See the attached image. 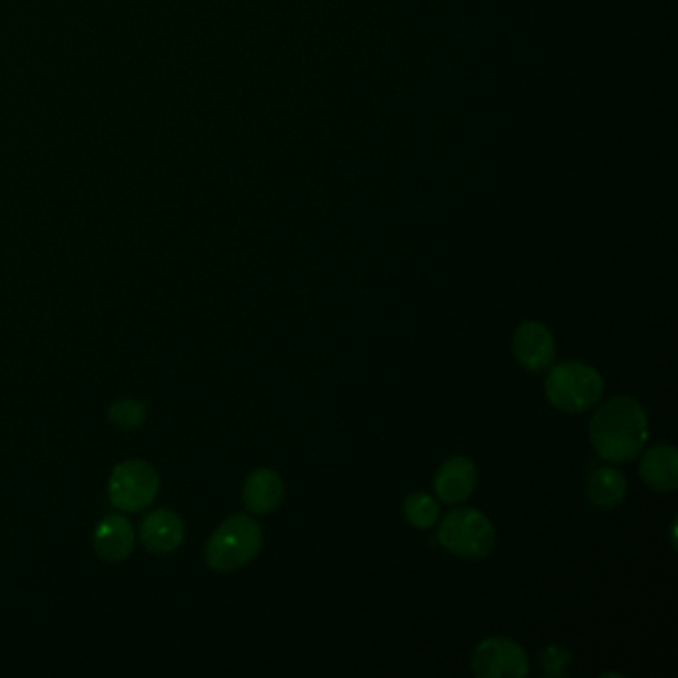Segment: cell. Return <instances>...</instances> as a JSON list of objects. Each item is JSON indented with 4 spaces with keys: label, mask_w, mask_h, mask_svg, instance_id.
<instances>
[{
    "label": "cell",
    "mask_w": 678,
    "mask_h": 678,
    "mask_svg": "<svg viewBox=\"0 0 678 678\" xmlns=\"http://www.w3.org/2000/svg\"><path fill=\"white\" fill-rule=\"evenodd\" d=\"M513 355L525 370L542 373L554 363V334L549 333L542 323L525 321L513 334Z\"/></svg>",
    "instance_id": "cell-7"
},
{
    "label": "cell",
    "mask_w": 678,
    "mask_h": 678,
    "mask_svg": "<svg viewBox=\"0 0 678 678\" xmlns=\"http://www.w3.org/2000/svg\"><path fill=\"white\" fill-rule=\"evenodd\" d=\"M108 416L120 429H140L146 418V407L136 400H120L110 407Z\"/></svg>",
    "instance_id": "cell-16"
},
{
    "label": "cell",
    "mask_w": 678,
    "mask_h": 678,
    "mask_svg": "<svg viewBox=\"0 0 678 678\" xmlns=\"http://www.w3.org/2000/svg\"><path fill=\"white\" fill-rule=\"evenodd\" d=\"M626 496L625 474L616 468H599L589 476L587 498L596 508H616Z\"/></svg>",
    "instance_id": "cell-13"
},
{
    "label": "cell",
    "mask_w": 678,
    "mask_h": 678,
    "mask_svg": "<svg viewBox=\"0 0 678 678\" xmlns=\"http://www.w3.org/2000/svg\"><path fill=\"white\" fill-rule=\"evenodd\" d=\"M478 481V471L471 459L466 456H454L444 466H440L438 474L434 478V490L444 503H462L468 500Z\"/></svg>",
    "instance_id": "cell-9"
},
{
    "label": "cell",
    "mask_w": 678,
    "mask_h": 678,
    "mask_svg": "<svg viewBox=\"0 0 678 678\" xmlns=\"http://www.w3.org/2000/svg\"><path fill=\"white\" fill-rule=\"evenodd\" d=\"M537 660L545 677H565L571 667V653L562 645H547L540 651Z\"/></svg>",
    "instance_id": "cell-15"
},
{
    "label": "cell",
    "mask_w": 678,
    "mask_h": 678,
    "mask_svg": "<svg viewBox=\"0 0 678 678\" xmlns=\"http://www.w3.org/2000/svg\"><path fill=\"white\" fill-rule=\"evenodd\" d=\"M438 542L462 559H484L493 552L496 532L488 515L474 508H458L442 520Z\"/></svg>",
    "instance_id": "cell-4"
},
{
    "label": "cell",
    "mask_w": 678,
    "mask_h": 678,
    "mask_svg": "<svg viewBox=\"0 0 678 678\" xmlns=\"http://www.w3.org/2000/svg\"><path fill=\"white\" fill-rule=\"evenodd\" d=\"M589 438L597 454L607 462H631L647 444V414L635 398H613L591 418Z\"/></svg>",
    "instance_id": "cell-1"
},
{
    "label": "cell",
    "mask_w": 678,
    "mask_h": 678,
    "mask_svg": "<svg viewBox=\"0 0 678 678\" xmlns=\"http://www.w3.org/2000/svg\"><path fill=\"white\" fill-rule=\"evenodd\" d=\"M159 493V476L144 459H125L118 464L110 481L108 498L122 512H142L156 501Z\"/></svg>",
    "instance_id": "cell-5"
},
{
    "label": "cell",
    "mask_w": 678,
    "mask_h": 678,
    "mask_svg": "<svg viewBox=\"0 0 678 678\" xmlns=\"http://www.w3.org/2000/svg\"><path fill=\"white\" fill-rule=\"evenodd\" d=\"M186 537V527L178 513L171 510H154L140 522V540L152 554L166 555L176 552Z\"/></svg>",
    "instance_id": "cell-8"
},
{
    "label": "cell",
    "mask_w": 678,
    "mask_h": 678,
    "mask_svg": "<svg viewBox=\"0 0 678 678\" xmlns=\"http://www.w3.org/2000/svg\"><path fill=\"white\" fill-rule=\"evenodd\" d=\"M263 545V530L249 515H231L209 537L205 562L218 574H231L253 562Z\"/></svg>",
    "instance_id": "cell-2"
},
{
    "label": "cell",
    "mask_w": 678,
    "mask_h": 678,
    "mask_svg": "<svg viewBox=\"0 0 678 678\" xmlns=\"http://www.w3.org/2000/svg\"><path fill=\"white\" fill-rule=\"evenodd\" d=\"M285 496L281 476L269 468L251 471L243 486V500L249 512L267 515L281 505Z\"/></svg>",
    "instance_id": "cell-12"
},
{
    "label": "cell",
    "mask_w": 678,
    "mask_h": 678,
    "mask_svg": "<svg viewBox=\"0 0 678 678\" xmlns=\"http://www.w3.org/2000/svg\"><path fill=\"white\" fill-rule=\"evenodd\" d=\"M641 480L651 490L675 491L678 488V454L668 444H658L648 448L641 459Z\"/></svg>",
    "instance_id": "cell-11"
},
{
    "label": "cell",
    "mask_w": 678,
    "mask_h": 678,
    "mask_svg": "<svg viewBox=\"0 0 678 678\" xmlns=\"http://www.w3.org/2000/svg\"><path fill=\"white\" fill-rule=\"evenodd\" d=\"M136 533L124 515H108L95 532V549L104 562H124L134 552Z\"/></svg>",
    "instance_id": "cell-10"
},
{
    "label": "cell",
    "mask_w": 678,
    "mask_h": 678,
    "mask_svg": "<svg viewBox=\"0 0 678 678\" xmlns=\"http://www.w3.org/2000/svg\"><path fill=\"white\" fill-rule=\"evenodd\" d=\"M404 515H407L408 522L412 523L418 530H429L434 523L438 522V503L429 493L414 491L404 501Z\"/></svg>",
    "instance_id": "cell-14"
},
{
    "label": "cell",
    "mask_w": 678,
    "mask_h": 678,
    "mask_svg": "<svg viewBox=\"0 0 678 678\" xmlns=\"http://www.w3.org/2000/svg\"><path fill=\"white\" fill-rule=\"evenodd\" d=\"M603 388V378L593 366L574 360L554 366L545 378V397L567 414H581L596 407Z\"/></svg>",
    "instance_id": "cell-3"
},
{
    "label": "cell",
    "mask_w": 678,
    "mask_h": 678,
    "mask_svg": "<svg viewBox=\"0 0 678 678\" xmlns=\"http://www.w3.org/2000/svg\"><path fill=\"white\" fill-rule=\"evenodd\" d=\"M474 673L481 678L527 677V655L510 638L491 637L481 641L471 657Z\"/></svg>",
    "instance_id": "cell-6"
}]
</instances>
